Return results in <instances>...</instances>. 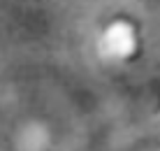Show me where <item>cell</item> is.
Here are the masks:
<instances>
[{
  "label": "cell",
  "mask_w": 160,
  "mask_h": 151,
  "mask_svg": "<svg viewBox=\"0 0 160 151\" xmlns=\"http://www.w3.org/2000/svg\"><path fill=\"white\" fill-rule=\"evenodd\" d=\"M135 30L123 23V21H116L114 26H109L102 35V49L104 54H109L112 58H125L135 51Z\"/></svg>",
  "instance_id": "obj_1"
}]
</instances>
